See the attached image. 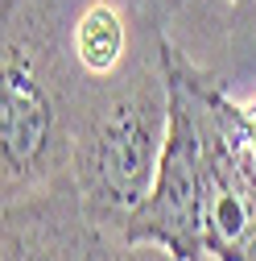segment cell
<instances>
[{"mask_svg": "<svg viewBox=\"0 0 256 261\" xmlns=\"http://www.w3.org/2000/svg\"><path fill=\"white\" fill-rule=\"evenodd\" d=\"M91 261H182L162 245H149V241H128V237H108L100 232L91 245Z\"/></svg>", "mask_w": 256, "mask_h": 261, "instance_id": "4", "label": "cell"}, {"mask_svg": "<svg viewBox=\"0 0 256 261\" xmlns=\"http://www.w3.org/2000/svg\"><path fill=\"white\" fill-rule=\"evenodd\" d=\"M232 5H244V0H232Z\"/></svg>", "mask_w": 256, "mask_h": 261, "instance_id": "6", "label": "cell"}, {"mask_svg": "<svg viewBox=\"0 0 256 261\" xmlns=\"http://www.w3.org/2000/svg\"><path fill=\"white\" fill-rule=\"evenodd\" d=\"M95 237L71 174L5 199V261H91Z\"/></svg>", "mask_w": 256, "mask_h": 261, "instance_id": "2", "label": "cell"}, {"mask_svg": "<svg viewBox=\"0 0 256 261\" xmlns=\"http://www.w3.org/2000/svg\"><path fill=\"white\" fill-rule=\"evenodd\" d=\"M162 46L128 75L83 87L71 104V178L95 232L124 237L133 212L153 191L170 137V71Z\"/></svg>", "mask_w": 256, "mask_h": 261, "instance_id": "1", "label": "cell"}, {"mask_svg": "<svg viewBox=\"0 0 256 261\" xmlns=\"http://www.w3.org/2000/svg\"><path fill=\"white\" fill-rule=\"evenodd\" d=\"M141 13H133L124 0H75L62 29L75 95L133 71L141 62Z\"/></svg>", "mask_w": 256, "mask_h": 261, "instance_id": "3", "label": "cell"}, {"mask_svg": "<svg viewBox=\"0 0 256 261\" xmlns=\"http://www.w3.org/2000/svg\"><path fill=\"white\" fill-rule=\"evenodd\" d=\"M240 141H244L248 158L256 162V95L240 104Z\"/></svg>", "mask_w": 256, "mask_h": 261, "instance_id": "5", "label": "cell"}]
</instances>
